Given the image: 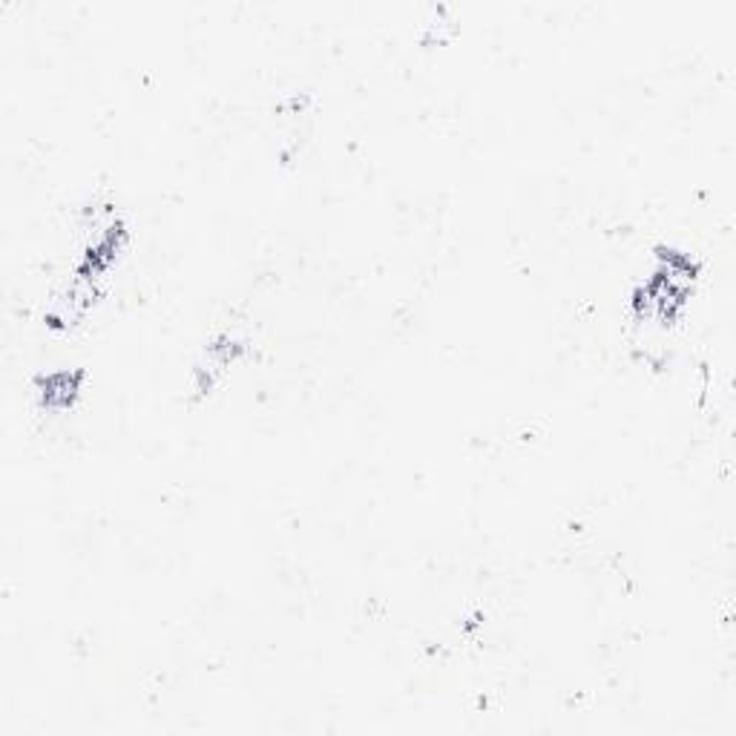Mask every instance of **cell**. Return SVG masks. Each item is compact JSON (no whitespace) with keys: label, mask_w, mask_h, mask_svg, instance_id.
I'll use <instances>...</instances> for the list:
<instances>
[{"label":"cell","mask_w":736,"mask_h":736,"mask_svg":"<svg viewBox=\"0 0 736 736\" xmlns=\"http://www.w3.org/2000/svg\"><path fill=\"white\" fill-rule=\"evenodd\" d=\"M78 383H81V374H69V371H58V374H49L41 377V403L46 409L58 412V409H69L75 394H78Z\"/></svg>","instance_id":"obj_1"}]
</instances>
